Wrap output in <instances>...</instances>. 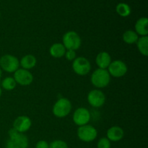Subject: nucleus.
<instances>
[{
    "label": "nucleus",
    "instance_id": "1",
    "mask_svg": "<svg viewBox=\"0 0 148 148\" xmlns=\"http://www.w3.org/2000/svg\"><path fill=\"white\" fill-rule=\"evenodd\" d=\"M9 139L6 143V148H27L29 141L27 136L12 128L8 132Z\"/></svg>",
    "mask_w": 148,
    "mask_h": 148
},
{
    "label": "nucleus",
    "instance_id": "2",
    "mask_svg": "<svg viewBox=\"0 0 148 148\" xmlns=\"http://www.w3.org/2000/svg\"><path fill=\"white\" fill-rule=\"evenodd\" d=\"M90 80L95 88H104L109 85L111 82V75L107 69L98 68L92 72Z\"/></svg>",
    "mask_w": 148,
    "mask_h": 148
},
{
    "label": "nucleus",
    "instance_id": "3",
    "mask_svg": "<svg viewBox=\"0 0 148 148\" xmlns=\"http://www.w3.org/2000/svg\"><path fill=\"white\" fill-rule=\"evenodd\" d=\"M72 103L65 98H61L56 101L53 106L52 112L56 117L64 118L69 114L72 111Z\"/></svg>",
    "mask_w": 148,
    "mask_h": 148
},
{
    "label": "nucleus",
    "instance_id": "4",
    "mask_svg": "<svg viewBox=\"0 0 148 148\" xmlns=\"http://www.w3.org/2000/svg\"><path fill=\"white\" fill-rule=\"evenodd\" d=\"M62 44L66 50L76 51L79 49L82 43L80 36L75 31H68L63 36Z\"/></svg>",
    "mask_w": 148,
    "mask_h": 148
},
{
    "label": "nucleus",
    "instance_id": "5",
    "mask_svg": "<svg viewBox=\"0 0 148 148\" xmlns=\"http://www.w3.org/2000/svg\"><path fill=\"white\" fill-rule=\"evenodd\" d=\"M20 67V61L16 56L5 54L0 58V68L9 73H14Z\"/></svg>",
    "mask_w": 148,
    "mask_h": 148
},
{
    "label": "nucleus",
    "instance_id": "6",
    "mask_svg": "<svg viewBox=\"0 0 148 148\" xmlns=\"http://www.w3.org/2000/svg\"><path fill=\"white\" fill-rule=\"evenodd\" d=\"M77 137L81 141L85 143H90L94 141L98 136V131L94 127L91 125L81 126L77 129Z\"/></svg>",
    "mask_w": 148,
    "mask_h": 148
},
{
    "label": "nucleus",
    "instance_id": "7",
    "mask_svg": "<svg viewBox=\"0 0 148 148\" xmlns=\"http://www.w3.org/2000/svg\"><path fill=\"white\" fill-rule=\"evenodd\" d=\"M72 69L77 75L85 76L90 72L91 64L88 59L83 56H79L73 61Z\"/></svg>",
    "mask_w": 148,
    "mask_h": 148
},
{
    "label": "nucleus",
    "instance_id": "8",
    "mask_svg": "<svg viewBox=\"0 0 148 148\" xmlns=\"http://www.w3.org/2000/svg\"><path fill=\"white\" fill-rule=\"evenodd\" d=\"M107 70L111 76L114 77H121L127 74L128 68L123 61L115 60L111 62Z\"/></svg>",
    "mask_w": 148,
    "mask_h": 148
},
{
    "label": "nucleus",
    "instance_id": "9",
    "mask_svg": "<svg viewBox=\"0 0 148 148\" xmlns=\"http://www.w3.org/2000/svg\"><path fill=\"white\" fill-rule=\"evenodd\" d=\"M13 78L15 80L16 83L22 86L30 85L33 81V75L29 70L24 69H18L14 72Z\"/></svg>",
    "mask_w": 148,
    "mask_h": 148
},
{
    "label": "nucleus",
    "instance_id": "10",
    "mask_svg": "<svg viewBox=\"0 0 148 148\" xmlns=\"http://www.w3.org/2000/svg\"><path fill=\"white\" fill-rule=\"evenodd\" d=\"M72 119L74 123L79 127L86 125L90 121V113L87 108L80 107L75 110Z\"/></svg>",
    "mask_w": 148,
    "mask_h": 148
},
{
    "label": "nucleus",
    "instance_id": "11",
    "mask_svg": "<svg viewBox=\"0 0 148 148\" xmlns=\"http://www.w3.org/2000/svg\"><path fill=\"white\" fill-rule=\"evenodd\" d=\"M88 103L94 108H100L106 102V95L100 90H92L88 95Z\"/></svg>",
    "mask_w": 148,
    "mask_h": 148
},
{
    "label": "nucleus",
    "instance_id": "12",
    "mask_svg": "<svg viewBox=\"0 0 148 148\" xmlns=\"http://www.w3.org/2000/svg\"><path fill=\"white\" fill-rule=\"evenodd\" d=\"M31 126V119L26 116H20L15 119L13 122V128L18 132L23 134L28 131Z\"/></svg>",
    "mask_w": 148,
    "mask_h": 148
},
{
    "label": "nucleus",
    "instance_id": "13",
    "mask_svg": "<svg viewBox=\"0 0 148 148\" xmlns=\"http://www.w3.org/2000/svg\"><path fill=\"white\" fill-rule=\"evenodd\" d=\"M107 138L112 142H119L124 137V132L122 128L118 126L110 127L106 132Z\"/></svg>",
    "mask_w": 148,
    "mask_h": 148
},
{
    "label": "nucleus",
    "instance_id": "14",
    "mask_svg": "<svg viewBox=\"0 0 148 148\" xmlns=\"http://www.w3.org/2000/svg\"><path fill=\"white\" fill-rule=\"evenodd\" d=\"M111 57L108 53L106 51H101L97 55L95 59V63L99 69H106L111 63Z\"/></svg>",
    "mask_w": 148,
    "mask_h": 148
},
{
    "label": "nucleus",
    "instance_id": "15",
    "mask_svg": "<svg viewBox=\"0 0 148 148\" xmlns=\"http://www.w3.org/2000/svg\"><path fill=\"white\" fill-rule=\"evenodd\" d=\"M147 23L148 20L147 17H141V18L139 19L136 22L135 25H134L136 33L141 36H147Z\"/></svg>",
    "mask_w": 148,
    "mask_h": 148
},
{
    "label": "nucleus",
    "instance_id": "16",
    "mask_svg": "<svg viewBox=\"0 0 148 148\" xmlns=\"http://www.w3.org/2000/svg\"><path fill=\"white\" fill-rule=\"evenodd\" d=\"M37 63V59L36 56L31 54H27L23 56L20 61V66H21L22 69H33L35 67Z\"/></svg>",
    "mask_w": 148,
    "mask_h": 148
},
{
    "label": "nucleus",
    "instance_id": "17",
    "mask_svg": "<svg viewBox=\"0 0 148 148\" xmlns=\"http://www.w3.org/2000/svg\"><path fill=\"white\" fill-rule=\"evenodd\" d=\"M66 49L64 46L61 43H56L51 45L49 49V53L51 56L56 59H60L63 57L65 54Z\"/></svg>",
    "mask_w": 148,
    "mask_h": 148
},
{
    "label": "nucleus",
    "instance_id": "18",
    "mask_svg": "<svg viewBox=\"0 0 148 148\" xmlns=\"http://www.w3.org/2000/svg\"><path fill=\"white\" fill-rule=\"evenodd\" d=\"M137 46L139 51L143 56H148V37L147 36H141L139 38L137 41Z\"/></svg>",
    "mask_w": 148,
    "mask_h": 148
},
{
    "label": "nucleus",
    "instance_id": "19",
    "mask_svg": "<svg viewBox=\"0 0 148 148\" xmlns=\"http://www.w3.org/2000/svg\"><path fill=\"white\" fill-rule=\"evenodd\" d=\"M122 38L123 40L127 44H134V43H137L139 37L135 31L128 30L123 33Z\"/></svg>",
    "mask_w": 148,
    "mask_h": 148
},
{
    "label": "nucleus",
    "instance_id": "20",
    "mask_svg": "<svg viewBox=\"0 0 148 148\" xmlns=\"http://www.w3.org/2000/svg\"><path fill=\"white\" fill-rule=\"evenodd\" d=\"M116 10L119 15L123 17H128L131 14V8L128 4L125 3H119L117 4Z\"/></svg>",
    "mask_w": 148,
    "mask_h": 148
},
{
    "label": "nucleus",
    "instance_id": "21",
    "mask_svg": "<svg viewBox=\"0 0 148 148\" xmlns=\"http://www.w3.org/2000/svg\"><path fill=\"white\" fill-rule=\"evenodd\" d=\"M16 85H17V83L15 80L14 78L11 77H5L1 82V87L6 90H12L16 88Z\"/></svg>",
    "mask_w": 148,
    "mask_h": 148
},
{
    "label": "nucleus",
    "instance_id": "22",
    "mask_svg": "<svg viewBox=\"0 0 148 148\" xmlns=\"http://www.w3.org/2000/svg\"><path fill=\"white\" fill-rule=\"evenodd\" d=\"M49 148H69L66 142L61 140H53L49 144Z\"/></svg>",
    "mask_w": 148,
    "mask_h": 148
},
{
    "label": "nucleus",
    "instance_id": "23",
    "mask_svg": "<svg viewBox=\"0 0 148 148\" xmlns=\"http://www.w3.org/2000/svg\"><path fill=\"white\" fill-rule=\"evenodd\" d=\"M111 141L107 137H102L97 143L98 148H111Z\"/></svg>",
    "mask_w": 148,
    "mask_h": 148
},
{
    "label": "nucleus",
    "instance_id": "24",
    "mask_svg": "<svg viewBox=\"0 0 148 148\" xmlns=\"http://www.w3.org/2000/svg\"><path fill=\"white\" fill-rule=\"evenodd\" d=\"M64 56L68 61H74L77 58L76 52L73 50H66Z\"/></svg>",
    "mask_w": 148,
    "mask_h": 148
},
{
    "label": "nucleus",
    "instance_id": "25",
    "mask_svg": "<svg viewBox=\"0 0 148 148\" xmlns=\"http://www.w3.org/2000/svg\"><path fill=\"white\" fill-rule=\"evenodd\" d=\"M36 148H49V144L45 140H40L36 143Z\"/></svg>",
    "mask_w": 148,
    "mask_h": 148
},
{
    "label": "nucleus",
    "instance_id": "26",
    "mask_svg": "<svg viewBox=\"0 0 148 148\" xmlns=\"http://www.w3.org/2000/svg\"><path fill=\"white\" fill-rule=\"evenodd\" d=\"M1 75H2V71H1V69L0 68V79H1Z\"/></svg>",
    "mask_w": 148,
    "mask_h": 148
},
{
    "label": "nucleus",
    "instance_id": "27",
    "mask_svg": "<svg viewBox=\"0 0 148 148\" xmlns=\"http://www.w3.org/2000/svg\"><path fill=\"white\" fill-rule=\"evenodd\" d=\"M1 94H2V90H1V88L0 87V97H1Z\"/></svg>",
    "mask_w": 148,
    "mask_h": 148
},
{
    "label": "nucleus",
    "instance_id": "28",
    "mask_svg": "<svg viewBox=\"0 0 148 148\" xmlns=\"http://www.w3.org/2000/svg\"><path fill=\"white\" fill-rule=\"evenodd\" d=\"M0 15H1V12H0Z\"/></svg>",
    "mask_w": 148,
    "mask_h": 148
}]
</instances>
